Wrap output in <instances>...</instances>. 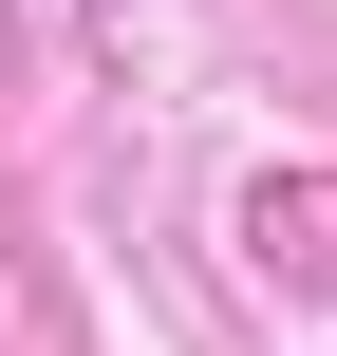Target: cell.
Segmentation results:
<instances>
[{
    "instance_id": "obj_1",
    "label": "cell",
    "mask_w": 337,
    "mask_h": 356,
    "mask_svg": "<svg viewBox=\"0 0 337 356\" xmlns=\"http://www.w3.org/2000/svg\"><path fill=\"white\" fill-rule=\"evenodd\" d=\"M244 244H263V263H319V282H337V188H263V207H244Z\"/></svg>"
}]
</instances>
